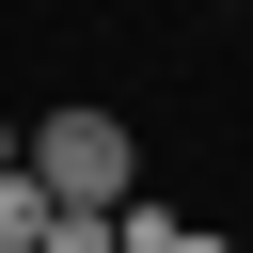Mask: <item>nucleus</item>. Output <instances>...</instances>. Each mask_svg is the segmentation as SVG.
<instances>
[{
	"instance_id": "1",
	"label": "nucleus",
	"mask_w": 253,
	"mask_h": 253,
	"mask_svg": "<svg viewBox=\"0 0 253 253\" xmlns=\"http://www.w3.org/2000/svg\"><path fill=\"white\" fill-rule=\"evenodd\" d=\"M32 174L63 206H126L142 190V142H126V111H32Z\"/></svg>"
},
{
	"instance_id": "2",
	"label": "nucleus",
	"mask_w": 253,
	"mask_h": 253,
	"mask_svg": "<svg viewBox=\"0 0 253 253\" xmlns=\"http://www.w3.org/2000/svg\"><path fill=\"white\" fill-rule=\"evenodd\" d=\"M16 158H32V126H16V111H0V174H16Z\"/></svg>"
},
{
	"instance_id": "3",
	"label": "nucleus",
	"mask_w": 253,
	"mask_h": 253,
	"mask_svg": "<svg viewBox=\"0 0 253 253\" xmlns=\"http://www.w3.org/2000/svg\"><path fill=\"white\" fill-rule=\"evenodd\" d=\"M158 253H237V237H190V221H174V237H158Z\"/></svg>"
}]
</instances>
